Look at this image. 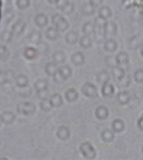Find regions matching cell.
I'll use <instances>...</instances> for the list:
<instances>
[{
    "label": "cell",
    "mask_w": 143,
    "mask_h": 160,
    "mask_svg": "<svg viewBox=\"0 0 143 160\" xmlns=\"http://www.w3.org/2000/svg\"><path fill=\"white\" fill-rule=\"evenodd\" d=\"M80 152L82 156L87 160L95 159L96 157V150H95L94 146L90 143V142H83L80 145Z\"/></svg>",
    "instance_id": "cell-1"
},
{
    "label": "cell",
    "mask_w": 143,
    "mask_h": 160,
    "mask_svg": "<svg viewBox=\"0 0 143 160\" xmlns=\"http://www.w3.org/2000/svg\"><path fill=\"white\" fill-rule=\"evenodd\" d=\"M81 92H82L83 95L85 97H87V98H96V97L98 96V91H97L96 86L90 82H86L82 85Z\"/></svg>",
    "instance_id": "cell-2"
},
{
    "label": "cell",
    "mask_w": 143,
    "mask_h": 160,
    "mask_svg": "<svg viewBox=\"0 0 143 160\" xmlns=\"http://www.w3.org/2000/svg\"><path fill=\"white\" fill-rule=\"evenodd\" d=\"M17 111L23 116H31L36 111V107L32 102H22L17 106Z\"/></svg>",
    "instance_id": "cell-3"
},
{
    "label": "cell",
    "mask_w": 143,
    "mask_h": 160,
    "mask_svg": "<svg viewBox=\"0 0 143 160\" xmlns=\"http://www.w3.org/2000/svg\"><path fill=\"white\" fill-rule=\"evenodd\" d=\"M25 28H26L25 22H24L23 20L20 19L12 25L11 33H12V35H14V36H21L22 34L24 33V31H25Z\"/></svg>",
    "instance_id": "cell-4"
},
{
    "label": "cell",
    "mask_w": 143,
    "mask_h": 160,
    "mask_svg": "<svg viewBox=\"0 0 143 160\" xmlns=\"http://www.w3.org/2000/svg\"><path fill=\"white\" fill-rule=\"evenodd\" d=\"M117 31L118 28L115 22L106 20L105 23H104V34H105V36H115L117 34Z\"/></svg>",
    "instance_id": "cell-5"
},
{
    "label": "cell",
    "mask_w": 143,
    "mask_h": 160,
    "mask_svg": "<svg viewBox=\"0 0 143 160\" xmlns=\"http://www.w3.org/2000/svg\"><path fill=\"white\" fill-rule=\"evenodd\" d=\"M109 116V110L106 106H98V107L95 109V117L96 119H98L99 121L106 120Z\"/></svg>",
    "instance_id": "cell-6"
},
{
    "label": "cell",
    "mask_w": 143,
    "mask_h": 160,
    "mask_svg": "<svg viewBox=\"0 0 143 160\" xmlns=\"http://www.w3.org/2000/svg\"><path fill=\"white\" fill-rule=\"evenodd\" d=\"M102 89H101V93L103 97H106V98H109V97H113L115 94V87L113 84H110L109 82H106L104 84H102Z\"/></svg>",
    "instance_id": "cell-7"
},
{
    "label": "cell",
    "mask_w": 143,
    "mask_h": 160,
    "mask_svg": "<svg viewBox=\"0 0 143 160\" xmlns=\"http://www.w3.org/2000/svg\"><path fill=\"white\" fill-rule=\"evenodd\" d=\"M38 56V50L36 48H34V47H25L23 50V57L25 58L26 60H29V61H32V60H35L36 58H37Z\"/></svg>",
    "instance_id": "cell-8"
},
{
    "label": "cell",
    "mask_w": 143,
    "mask_h": 160,
    "mask_svg": "<svg viewBox=\"0 0 143 160\" xmlns=\"http://www.w3.org/2000/svg\"><path fill=\"white\" fill-rule=\"evenodd\" d=\"M97 14H98L99 19L105 20L106 21V20H108L109 18H112L113 11L108 6H102L101 8L98 9V11H97Z\"/></svg>",
    "instance_id": "cell-9"
},
{
    "label": "cell",
    "mask_w": 143,
    "mask_h": 160,
    "mask_svg": "<svg viewBox=\"0 0 143 160\" xmlns=\"http://www.w3.org/2000/svg\"><path fill=\"white\" fill-rule=\"evenodd\" d=\"M70 135H71V132H70L69 128L65 127V125L60 127L57 130V132H56V136H57L59 139H61V141H67V139H69Z\"/></svg>",
    "instance_id": "cell-10"
},
{
    "label": "cell",
    "mask_w": 143,
    "mask_h": 160,
    "mask_svg": "<svg viewBox=\"0 0 143 160\" xmlns=\"http://www.w3.org/2000/svg\"><path fill=\"white\" fill-rule=\"evenodd\" d=\"M118 48V44L117 42L114 39V38H108V39L105 40V42H104V50L106 51V52H115L116 50H117Z\"/></svg>",
    "instance_id": "cell-11"
},
{
    "label": "cell",
    "mask_w": 143,
    "mask_h": 160,
    "mask_svg": "<svg viewBox=\"0 0 143 160\" xmlns=\"http://www.w3.org/2000/svg\"><path fill=\"white\" fill-rule=\"evenodd\" d=\"M116 62H117V65H120V67H124L129 63V55L126 52V51H120V52L117 53V56L115 57Z\"/></svg>",
    "instance_id": "cell-12"
},
{
    "label": "cell",
    "mask_w": 143,
    "mask_h": 160,
    "mask_svg": "<svg viewBox=\"0 0 143 160\" xmlns=\"http://www.w3.org/2000/svg\"><path fill=\"white\" fill-rule=\"evenodd\" d=\"M126 128V124L122 119H115L112 122V131L114 133H121Z\"/></svg>",
    "instance_id": "cell-13"
},
{
    "label": "cell",
    "mask_w": 143,
    "mask_h": 160,
    "mask_svg": "<svg viewBox=\"0 0 143 160\" xmlns=\"http://www.w3.org/2000/svg\"><path fill=\"white\" fill-rule=\"evenodd\" d=\"M85 61V57L81 51H77L71 56V62L76 67H81Z\"/></svg>",
    "instance_id": "cell-14"
},
{
    "label": "cell",
    "mask_w": 143,
    "mask_h": 160,
    "mask_svg": "<svg viewBox=\"0 0 143 160\" xmlns=\"http://www.w3.org/2000/svg\"><path fill=\"white\" fill-rule=\"evenodd\" d=\"M0 120L4 124H11L14 122L15 120V114L11 111H3L0 114Z\"/></svg>",
    "instance_id": "cell-15"
},
{
    "label": "cell",
    "mask_w": 143,
    "mask_h": 160,
    "mask_svg": "<svg viewBox=\"0 0 143 160\" xmlns=\"http://www.w3.org/2000/svg\"><path fill=\"white\" fill-rule=\"evenodd\" d=\"M34 22L38 28H45L48 24V18L44 13H37L34 18Z\"/></svg>",
    "instance_id": "cell-16"
},
{
    "label": "cell",
    "mask_w": 143,
    "mask_h": 160,
    "mask_svg": "<svg viewBox=\"0 0 143 160\" xmlns=\"http://www.w3.org/2000/svg\"><path fill=\"white\" fill-rule=\"evenodd\" d=\"M65 98H66V100H67L68 102H74V101L78 100L79 94L74 88H69V89H67V91H66Z\"/></svg>",
    "instance_id": "cell-17"
},
{
    "label": "cell",
    "mask_w": 143,
    "mask_h": 160,
    "mask_svg": "<svg viewBox=\"0 0 143 160\" xmlns=\"http://www.w3.org/2000/svg\"><path fill=\"white\" fill-rule=\"evenodd\" d=\"M101 138L103 139L105 143H110L115 139V133L109 128H105L102 131L101 133Z\"/></svg>",
    "instance_id": "cell-18"
},
{
    "label": "cell",
    "mask_w": 143,
    "mask_h": 160,
    "mask_svg": "<svg viewBox=\"0 0 143 160\" xmlns=\"http://www.w3.org/2000/svg\"><path fill=\"white\" fill-rule=\"evenodd\" d=\"M13 76H14V72L11 71V70L0 71V85L6 82H9V81H12Z\"/></svg>",
    "instance_id": "cell-19"
},
{
    "label": "cell",
    "mask_w": 143,
    "mask_h": 160,
    "mask_svg": "<svg viewBox=\"0 0 143 160\" xmlns=\"http://www.w3.org/2000/svg\"><path fill=\"white\" fill-rule=\"evenodd\" d=\"M14 83L18 87L24 88V87H26L29 85V78H28V76L24 75V74H20V75L15 76Z\"/></svg>",
    "instance_id": "cell-20"
},
{
    "label": "cell",
    "mask_w": 143,
    "mask_h": 160,
    "mask_svg": "<svg viewBox=\"0 0 143 160\" xmlns=\"http://www.w3.org/2000/svg\"><path fill=\"white\" fill-rule=\"evenodd\" d=\"M78 42H79V44H80L81 48H83V49L91 48V47H92V45H93V39L91 38V36H88V35L82 36V37H81Z\"/></svg>",
    "instance_id": "cell-21"
},
{
    "label": "cell",
    "mask_w": 143,
    "mask_h": 160,
    "mask_svg": "<svg viewBox=\"0 0 143 160\" xmlns=\"http://www.w3.org/2000/svg\"><path fill=\"white\" fill-rule=\"evenodd\" d=\"M45 36H46V38L48 40H56L59 37V32L56 28L50 26V28H48L46 30V32H45Z\"/></svg>",
    "instance_id": "cell-22"
},
{
    "label": "cell",
    "mask_w": 143,
    "mask_h": 160,
    "mask_svg": "<svg viewBox=\"0 0 143 160\" xmlns=\"http://www.w3.org/2000/svg\"><path fill=\"white\" fill-rule=\"evenodd\" d=\"M109 73H108L106 70H102L98 73L96 74V81L99 83V84H104L106 82H109Z\"/></svg>",
    "instance_id": "cell-23"
},
{
    "label": "cell",
    "mask_w": 143,
    "mask_h": 160,
    "mask_svg": "<svg viewBox=\"0 0 143 160\" xmlns=\"http://www.w3.org/2000/svg\"><path fill=\"white\" fill-rule=\"evenodd\" d=\"M49 101L51 102L53 107H60V106L63 105L62 96H61L60 94H58V93L53 94V95L50 96V98H49Z\"/></svg>",
    "instance_id": "cell-24"
},
{
    "label": "cell",
    "mask_w": 143,
    "mask_h": 160,
    "mask_svg": "<svg viewBox=\"0 0 143 160\" xmlns=\"http://www.w3.org/2000/svg\"><path fill=\"white\" fill-rule=\"evenodd\" d=\"M95 8L93 6H91L90 3H84L82 7H81V13L85 17H92V15L95 14Z\"/></svg>",
    "instance_id": "cell-25"
},
{
    "label": "cell",
    "mask_w": 143,
    "mask_h": 160,
    "mask_svg": "<svg viewBox=\"0 0 143 160\" xmlns=\"http://www.w3.org/2000/svg\"><path fill=\"white\" fill-rule=\"evenodd\" d=\"M117 101L120 105H128L130 101V94L128 92H120L117 95Z\"/></svg>",
    "instance_id": "cell-26"
},
{
    "label": "cell",
    "mask_w": 143,
    "mask_h": 160,
    "mask_svg": "<svg viewBox=\"0 0 143 160\" xmlns=\"http://www.w3.org/2000/svg\"><path fill=\"white\" fill-rule=\"evenodd\" d=\"M79 40V35L77 32H74V31H71V32L67 33V35H66V42L69 45H74L77 44Z\"/></svg>",
    "instance_id": "cell-27"
},
{
    "label": "cell",
    "mask_w": 143,
    "mask_h": 160,
    "mask_svg": "<svg viewBox=\"0 0 143 160\" xmlns=\"http://www.w3.org/2000/svg\"><path fill=\"white\" fill-rule=\"evenodd\" d=\"M124 74H126L124 69L122 67H120V65H116V67L112 68V75L115 78V80L118 81L119 78H121Z\"/></svg>",
    "instance_id": "cell-28"
},
{
    "label": "cell",
    "mask_w": 143,
    "mask_h": 160,
    "mask_svg": "<svg viewBox=\"0 0 143 160\" xmlns=\"http://www.w3.org/2000/svg\"><path fill=\"white\" fill-rule=\"evenodd\" d=\"M47 88H48V82L46 80H38L34 84V89L36 92L47 91Z\"/></svg>",
    "instance_id": "cell-29"
},
{
    "label": "cell",
    "mask_w": 143,
    "mask_h": 160,
    "mask_svg": "<svg viewBox=\"0 0 143 160\" xmlns=\"http://www.w3.org/2000/svg\"><path fill=\"white\" fill-rule=\"evenodd\" d=\"M56 28L58 30V32H65L69 28V22L65 19V18H61L60 20L55 24Z\"/></svg>",
    "instance_id": "cell-30"
},
{
    "label": "cell",
    "mask_w": 143,
    "mask_h": 160,
    "mask_svg": "<svg viewBox=\"0 0 143 160\" xmlns=\"http://www.w3.org/2000/svg\"><path fill=\"white\" fill-rule=\"evenodd\" d=\"M53 59H54V62H55V63H59V64L63 63V62L66 61L65 52H63V51H61V50L55 51V52H54V55H53Z\"/></svg>",
    "instance_id": "cell-31"
},
{
    "label": "cell",
    "mask_w": 143,
    "mask_h": 160,
    "mask_svg": "<svg viewBox=\"0 0 143 160\" xmlns=\"http://www.w3.org/2000/svg\"><path fill=\"white\" fill-rule=\"evenodd\" d=\"M58 71L60 72V74L66 78V80H67V78H69L70 76L72 75V69L67 64L61 65L60 68H58Z\"/></svg>",
    "instance_id": "cell-32"
},
{
    "label": "cell",
    "mask_w": 143,
    "mask_h": 160,
    "mask_svg": "<svg viewBox=\"0 0 143 160\" xmlns=\"http://www.w3.org/2000/svg\"><path fill=\"white\" fill-rule=\"evenodd\" d=\"M58 70L57 68V63L55 62H48L46 65H45V73L48 76H53L54 73Z\"/></svg>",
    "instance_id": "cell-33"
},
{
    "label": "cell",
    "mask_w": 143,
    "mask_h": 160,
    "mask_svg": "<svg viewBox=\"0 0 143 160\" xmlns=\"http://www.w3.org/2000/svg\"><path fill=\"white\" fill-rule=\"evenodd\" d=\"M29 40L32 42V44H36L37 45L40 42H42V33L37 32V31H34L29 34Z\"/></svg>",
    "instance_id": "cell-34"
},
{
    "label": "cell",
    "mask_w": 143,
    "mask_h": 160,
    "mask_svg": "<svg viewBox=\"0 0 143 160\" xmlns=\"http://www.w3.org/2000/svg\"><path fill=\"white\" fill-rule=\"evenodd\" d=\"M40 108L42 111L44 112H49L51 111V109H53V105H51V102L49 101V99H42V101H40Z\"/></svg>",
    "instance_id": "cell-35"
},
{
    "label": "cell",
    "mask_w": 143,
    "mask_h": 160,
    "mask_svg": "<svg viewBox=\"0 0 143 160\" xmlns=\"http://www.w3.org/2000/svg\"><path fill=\"white\" fill-rule=\"evenodd\" d=\"M9 57H10V52H9L7 46L0 44V60L6 61V60L9 59Z\"/></svg>",
    "instance_id": "cell-36"
},
{
    "label": "cell",
    "mask_w": 143,
    "mask_h": 160,
    "mask_svg": "<svg viewBox=\"0 0 143 160\" xmlns=\"http://www.w3.org/2000/svg\"><path fill=\"white\" fill-rule=\"evenodd\" d=\"M82 31L84 33V35L91 36L93 34V31H94V23L93 22H86L84 25H83Z\"/></svg>",
    "instance_id": "cell-37"
},
{
    "label": "cell",
    "mask_w": 143,
    "mask_h": 160,
    "mask_svg": "<svg viewBox=\"0 0 143 160\" xmlns=\"http://www.w3.org/2000/svg\"><path fill=\"white\" fill-rule=\"evenodd\" d=\"M15 6L20 10H25L31 6V0H17L15 1Z\"/></svg>",
    "instance_id": "cell-38"
},
{
    "label": "cell",
    "mask_w": 143,
    "mask_h": 160,
    "mask_svg": "<svg viewBox=\"0 0 143 160\" xmlns=\"http://www.w3.org/2000/svg\"><path fill=\"white\" fill-rule=\"evenodd\" d=\"M118 82H119V85L121 87H128V86H130V84H131V78H130V75H126V74H124V75L122 76L121 78H119V80H118Z\"/></svg>",
    "instance_id": "cell-39"
},
{
    "label": "cell",
    "mask_w": 143,
    "mask_h": 160,
    "mask_svg": "<svg viewBox=\"0 0 143 160\" xmlns=\"http://www.w3.org/2000/svg\"><path fill=\"white\" fill-rule=\"evenodd\" d=\"M61 11H62L66 15L72 14V13H73V11H74V4L71 3V2H68V3L66 4L62 9H61Z\"/></svg>",
    "instance_id": "cell-40"
},
{
    "label": "cell",
    "mask_w": 143,
    "mask_h": 160,
    "mask_svg": "<svg viewBox=\"0 0 143 160\" xmlns=\"http://www.w3.org/2000/svg\"><path fill=\"white\" fill-rule=\"evenodd\" d=\"M133 78L138 84H141L143 83V70L142 69H138L137 71L133 74Z\"/></svg>",
    "instance_id": "cell-41"
},
{
    "label": "cell",
    "mask_w": 143,
    "mask_h": 160,
    "mask_svg": "<svg viewBox=\"0 0 143 160\" xmlns=\"http://www.w3.org/2000/svg\"><path fill=\"white\" fill-rule=\"evenodd\" d=\"M12 33L8 32V31H3L1 34H0V39L4 42H10V40L12 39Z\"/></svg>",
    "instance_id": "cell-42"
},
{
    "label": "cell",
    "mask_w": 143,
    "mask_h": 160,
    "mask_svg": "<svg viewBox=\"0 0 143 160\" xmlns=\"http://www.w3.org/2000/svg\"><path fill=\"white\" fill-rule=\"evenodd\" d=\"M141 46V42H139V38L138 37H132L129 42V47L131 49H138L139 47Z\"/></svg>",
    "instance_id": "cell-43"
},
{
    "label": "cell",
    "mask_w": 143,
    "mask_h": 160,
    "mask_svg": "<svg viewBox=\"0 0 143 160\" xmlns=\"http://www.w3.org/2000/svg\"><path fill=\"white\" fill-rule=\"evenodd\" d=\"M1 85H2V91L6 92L7 94H10L13 92V86L11 85V81L3 83V84H1Z\"/></svg>",
    "instance_id": "cell-44"
},
{
    "label": "cell",
    "mask_w": 143,
    "mask_h": 160,
    "mask_svg": "<svg viewBox=\"0 0 143 160\" xmlns=\"http://www.w3.org/2000/svg\"><path fill=\"white\" fill-rule=\"evenodd\" d=\"M53 78H54V81H55L56 83H59V84H60V83H63V82H65V81H66V78H63L62 75H61L60 72H59L58 70L55 72V73H54Z\"/></svg>",
    "instance_id": "cell-45"
},
{
    "label": "cell",
    "mask_w": 143,
    "mask_h": 160,
    "mask_svg": "<svg viewBox=\"0 0 143 160\" xmlns=\"http://www.w3.org/2000/svg\"><path fill=\"white\" fill-rule=\"evenodd\" d=\"M105 62H106V64L108 65V68H114V67L117 65V62H116L115 57H112V56H109V57H106Z\"/></svg>",
    "instance_id": "cell-46"
},
{
    "label": "cell",
    "mask_w": 143,
    "mask_h": 160,
    "mask_svg": "<svg viewBox=\"0 0 143 160\" xmlns=\"http://www.w3.org/2000/svg\"><path fill=\"white\" fill-rule=\"evenodd\" d=\"M37 45H38V50L42 53L48 52V46H47V44H45V42H40Z\"/></svg>",
    "instance_id": "cell-47"
},
{
    "label": "cell",
    "mask_w": 143,
    "mask_h": 160,
    "mask_svg": "<svg viewBox=\"0 0 143 160\" xmlns=\"http://www.w3.org/2000/svg\"><path fill=\"white\" fill-rule=\"evenodd\" d=\"M88 3L91 6H93L94 8H97V7H101L102 3H103V0H88Z\"/></svg>",
    "instance_id": "cell-48"
},
{
    "label": "cell",
    "mask_w": 143,
    "mask_h": 160,
    "mask_svg": "<svg viewBox=\"0 0 143 160\" xmlns=\"http://www.w3.org/2000/svg\"><path fill=\"white\" fill-rule=\"evenodd\" d=\"M69 2V0H58V2L56 3V6H57V8L59 10H61V9L63 8V7L66 6V4Z\"/></svg>",
    "instance_id": "cell-49"
},
{
    "label": "cell",
    "mask_w": 143,
    "mask_h": 160,
    "mask_svg": "<svg viewBox=\"0 0 143 160\" xmlns=\"http://www.w3.org/2000/svg\"><path fill=\"white\" fill-rule=\"evenodd\" d=\"M37 93V97L42 100V99H46L47 98V94L46 91H42V92H36Z\"/></svg>",
    "instance_id": "cell-50"
},
{
    "label": "cell",
    "mask_w": 143,
    "mask_h": 160,
    "mask_svg": "<svg viewBox=\"0 0 143 160\" xmlns=\"http://www.w3.org/2000/svg\"><path fill=\"white\" fill-rule=\"evenodd\" d=\"M61 18H62V17H61L60 14H54L53 18H51V23H53L54 25H55V24L57 23V22L61 19Z\"/></svg>",
    "instance_id": "cell-51"
},
{
    "label": "cell",
    "mask_w": 143,
    "mask_h": 160,
    "mask_svg": "<svg viewBox=\"0 0 143 160\" xmlns=\"http://www.w3.org/2000/svg\"><path fill=\"white\" fill-rule=\"evenodd\" d=\"M142 121H143V117L141 116L139 119H138V128H139V131H143V127H142Z\"/></svg>",
    "instance_id": "cell-52"
},
{
    "label": "cell",
    "mask_w": 143,
    "mask_h": 160,
    "mask_svg": "<svg viewBox=\"0 0 143 160\" xmlns=\"http://www.w3.org/2000/svg\"><path fill=\"white\" fill-rule=\"evenodd\" d=\"M32 91H29V92H26V93H22L21 94V96L22 97H29V96H31L32 95Z\"/></svg>",
    "instance_id": "cell-53"
},
{
    "label": "cell",
    "mask_w": 143,
    "mask_h": 160,
    "mask_svg": "<svg viewBox=\"0 0 143 160\" xmlns=\"http://www.w3.org/2000/svg\"><path fill=\"white\" fill-rule=\"evenodd\" d=\"M47 1H48L49 3H51V4H56L58 2V0H47Z\"/></svg>",
    "instance_id": "cell-54"
},
{
    "label": "cell",
    "mask_w": 143,
    "mask_h": 160,
    "mask_svg": "<svg viewBox=\"0 0 143 160\" xmlns=\"http://www.w3.org/2000/svg\"><path fill=\"white\" fill-rule=\"evenodd\" d=\"M1 123H2V122H1V120H0V124H1Z\"/></svg>",
    "instance_id": "cell-55"
}]
</instances>
